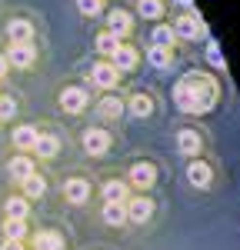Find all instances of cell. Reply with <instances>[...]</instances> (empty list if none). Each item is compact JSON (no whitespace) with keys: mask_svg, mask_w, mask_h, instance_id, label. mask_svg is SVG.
<instances>
[{"mask_svg":"<svg viewBox=\"0 0 240 250\" xmlns=\"http://www.w3.org/2000/svg\"><path fill=\"white\" fill-rule=\"evenodd\" d=\"M7 67H30L34 60H37V47L34 43H10V50H7Z\"/></svg>","mask_w":240,"mask_h":250,"instance_id":"6da1fadb","label":"cell"},{"mask_svg":"<svg viewBox=\"0 0 240 250\" xmlns=\"http://www.w3.org/2000/svg\"><path fill=\"white\" fill-rule=\"evenodd\" d=\"M107 147H110V134H107V130H100V127L83 130V150H87L90 157L107 154Z\"/></svg>","mask_w":240,"mask_h":250,"instance_id":"7a4b0ae2","label":"cell"},{"mask_svg":"<svg viewBox=\"0 0 240 250\" xmlns=\"http://www.w3.org/2000/svg\"><path fill=\"white\" fill-rule=\"evenodd\" d=\"M90 80L97 83L100 90H114L120 83V74L114 70V63H94L90 67Z\"/></svg>","mask_w":240,"mask_h":250,"instance_id":"3957f363","label":"cell"},{"mask_svg":"<svg viewBox=\"0 0 240 250\" xmlns=\"http://www.w3.org/2000/svg\"><path fill=\"white\" fill-rule=\"evenodd\" d=\"M130 184L140 187V190H150V187L157 184V167L147 164V160H143V164H134V167H130Z\"/></svg>","mask_w":240,"mask_h":250,"instance_id":"277c9868","label":"cell"},{"mask_svg":"<svg viewBox=\"0 0 240 250\" xmlns=\"http://www.w3.org/2000/svg\"><path fill=\"white\" fill-rule=\"evenodd\" d=\"M174 34H177V37H183V40H197V37H203L207 30H203L200 17L183 14V17H177V23H174Z\"/></svg>","mask_w":240,"mask_h":250,"instance_id":"5b68a950","label":"cell"},{"mask_svg":"<svg viewBox=\"0 0 240 250\" xmlns=\"http://www.w3.org/2000/svg\"><path fill=\"white\" fill-rule=\"evenodd\" d=\"M60 107H63L67 114H80V110L87 107V90H83V87H63V90H60Z\"/></svg>","mask_w":240,"mask_h":250,"instance_id":"8992f818","label":"cell"},{"mask_svg":"<svg viewBox=\"0 0 240 250\" xmlns=\"http://www.w3.org/2000/svg\"><path fill=\"white\" fill-rule=\"evenodd\" d=\"M110 63H114V70H117V74H127V70H134V67H137V50H134L130 43H120L117 50L110 54Z\"/></svg>","mask_w":240,"mask_h":250,"instance_id":"52a82bcc","label":"cell"},{"mask_svg":"<svg viewBox=\"0 0 240 250\" xmlns=\"http://www.w3.org/2000/svg\"><path fill=\"white\" fill-rule=\"evenodd\" d=\"M123 210H127V220H134V224H143V220H150V213H154V204H150L147 197H134V200H127V204H123Z\"/></svg>","mask_w":240,"mask_h":250,"instance_id":"ba28073f","label":"cell"},{"mask_svg":"<svg viewBox=\"0 0 240 250\" xmlns=\"http://www.w3.org/2000/svg\"><path fill=\"white\" fill-rule=\"evenodd\" d=\"M63 197H67L70 204H87V200H90V184L80 180V177H70V180L63 184Z\"/></svg>","mask_w":240,"mask_h":250,"instance_id":"9c48e42d","label":"cell"},{"mask_svg":"<svg viewBox=\"0 0 240 250\" xmlns=\"http://www.w3.org/2000/svg\"><path fill=\"white\" fill-rule=\"evenodd\" d=\"M7 40L10 43H34V27L27 20H10L7 23Z\"/></svg>","mask_w":240,"mask_h":250,"instance_id":"30bf717a","label":"cell"},{"mask_svg":"<svg viewBox=\"0 0 240 250\" xmlns=\"http://www.w3.org/2000/svg\"><path fill=\"white\" fill-rule=\"evenodd\" d=\"M30 150H37L40 160H50V157H57L60 140L54 134H37V140H34V147H30Z\"/></svg>","mask_w":240,"mask_h":250,"instance_id":"8fae6325","label":"cell"},{"mask_svg":"<svg viewBox=\"0 0 240 250\" xmlns=\"http://www.w3.org/2000/svg\"><path fill=\"white\" fill-rule=\"evenodd\" d=\"M107 23H110V34H114V37H127L134 20H130L127 10H120V7H117V10H110V14H107Z\"/></svg>","mask_w":240,"mask_h":250,"instance_id":"7c38bea8","label":"cell"},{"mask_svg":"<svg viewBox=\"0 0 240 250\" xmlns=\"http://www.w3.org/2000/svg\"><path fill=\"white\" fill-rule=\"evenodd\" d=\"M177 150L183 157H197L200 154V137H197V130H180V134H177Z\"/></svg>","mask_w":240,"mask_h":250,"instance_id":"4fadbf2b","label":"cell"},{"mask_svg":"<svg viewBox=\"0 0 240 250\" xmlns=\"http://www.w3.org/2000/svg\"><path fill=\"white\" fill-rule=\"evenodd\" d=\"M100 193H103L107 204H127V184L123 180H107L100 187Z\"/></svg>","mask_w":240,"mask_h":250,"instance_id":"5bb4252c","label":"cell"},{"mask_svg":"<svg viewBox=\"0 0 240 250\" xmlns=\"http://www.w3.org/2000/svg\"><path fill=\"white\" fill-rule=\"evenodd\" d=\"M34 250H63V237L54 230H37L34 233Z\"/></svg>","mask_w":240,"mask_h":250,"instance_id":"9a60e30c","label":"cell"},{"mask_svg":"<svg viewBox=\"0 0 240 250\" xmlns=\"http://www.w3.org/2000/svg\"><path fill=\"white\" fill-rule=\"evenodd\" d=\"M210 177H214V173H210V167H207L203 160H194V164L187 167V180H190L194 187H207V184H210Z\"/></svg>","mask_w":240,"mask_h":250,"instance_id":"2e32d148","label":"cell"},{"mask_svg":"<svg viewBox=\"0 0 240 250\" xmlns=\"http://www.w3.org/2000/svg\"><path fill=\"white\" fill-rule=\"evenodd\" d=\"M34 160H30V157H14V160H10V177H14V180H17V184H23V180H27V177H34Z\"/></svg>","mask_w":240,"mask_h":250,"instance_id":"e0dca14e","label":"cell"},{"mask_svg":"<svg viewBox=\"0 0 240 250\" xmlns=\"http://www.w3.org/2000/svg\"><path fill=\"white\" fill-rule=\"evenodd\" d=\"M97 114L103 117V120H117V117L123 114V100H120V97H103L97 104Z\"/></svg>","mask_w":240,"mask_h":250,"instance_id":"ac0fdd59","label":"cell"},{"mask_svg":"<svg viewBox=\"0 0 240 250\" xmlns=\"http://www.w3.org/2000/svg\"><path fill=\"white\" fill-rule=\"evenodd\" d=\"M123 107H130V114H134V117H150L154 100H150L147 94H134V97H130V104H123Z\"/></svg>","mask_w":240,"mask_h":250,"instance_id":"d6986e66","label":"cell"},{"mask_svg":"<svg viewBox=\"0 0 240 250\" xmlns=\"http://www.w3.org/2000/svg\"><path fill=\"white\" fill-rule=\"evenodd\" d=\"M103 220H107L110 227H123V224H127V210H123V204H103Z\"/></svg>","mask_w":240,"mask_h":250,"instance_id":"ffe728a7","label":"cell"},{"mask_svg":"<svg viewBox=\"0 0 240 250\" xmlns=\"http://www.w3.org/2000/svg\"><path fill=\"white\" fill-rule=\"evenodd\" d=\"M137 10L143 20H157L163 14V0H137Z\"/></svg>","mask_w":240,"mask_h":250,"instance_id":"44dd1931","label":"cell"},{"mask_svg":"<svg viewBox=\"0 0 240 250\" xmlns=\"http://www.w3.org/2000/svg\"><path fill=\"white\" fill-rule=\"evenodd\" d=\"M34 140H37V130H34V127H27V124L14 130V144H17L20 150H30V147H34Z\"/></svg>","mask_w":240,"mask_h":250,"instance_id":"7402d4cb","label":"cell"},{"mask_svg":"<svg viewBox=\"0 0 240 250\" xmlns=\"http://www.w3.org/2000/svg\"><path fill=\"white\" fill-rule=\"evenodd\" d=\"M3 210L10 220H23L27 217V197H10L7 204H3Z\"/></svg>","mask_w":240,"mask_h":250,"instance_id":"603a6c76","label":"cell"},{"mask_svg":"<svg viewBox=\"0 0 240 250\" xmlns=\"http://www.w3.org/2000/svg\"><path fill=\"white\" fill-rule=\"evenodd\" d=\"M43 190H47V184H43V177H37V173L23 180V197H27V200H34V197H43Z\"/></svg>","mask_w":240,"mask_h":250,"instance_id":"cb8c5ba5","label":"cell"},{"mask_svg":"<svg viewBox=\"0 0 240 250\" xmlns=\"http://www.w3.org/2000/svg\"><path fill=\"white\" fill-rule=\"evenodd\" d=\"M3 237H7V240H23V237H27V224L7 217V220H3Z\"/></svg>","mask_w":240,"mask_h":250,"instance_id":"d4e9b609","label":"cell"},{"mask_svg":"<svg viewBox=\"0 0 240 250\" xmlns=\"http://www.w3.org/2000/svg\"><path fill=\"white\" fill-rule=\"evenodd\" d=\"M174 40H177V34H174V27H154V47H174Z\"/></svg>","mask_w":240,"mask_h":250,"instance_id":"484cf974","label":"cell"},{"mask_svg":"<svg viewBox=\"0 0 240 250\" xmlns=\"http://www.w3.org/2000/svg\"><path fill=\"white\" fill-rule=\"evenodd\" d=\"M147 57H150L154 67H170V60H174L167 47H150V50H147Z\"/></svg>","mask_w":240,"mask_h":250,"instance_id":"4316f807","label":"cell"},{"mask_svg":"<svg viewBox=\"0 0 240 250\" xmlns=\"http://www.w3.org/2000/svg\"><path fill=\"white\" fill-rule=\"evenodd\" d=\"M117 47H120V37H114L110 30H107V34H100V37H97V50H100V54H107V57H110V54H114Z\"/></svg>","mask_w":240,"mask_h":250,"instance_id":"83f0119b","label":"cell"},{"mask_svg":"<svg viewBox=\"0 0 240 250\" xmlns=\"http://www.w3.org/2000/svg\"><path fill=\"white\" fill-rule=\"evenodd\" d=\"M77 10L83 17H97L100 10H103V0H77Z\"/></svg>","mask_w":240,"mask_h":250,"instance_id":"f1b7e54d","label":"cell"},{"mask_svg":"<svg viewBox=\"0 0 240 250\" xmlns=\"http://www.w3.org/2000/svg\"><path fill=\"white\" fill-rule=\"evenodd\" d=\"M17 114V100H14V97H0V120H7V117H14Z\"/></svg>","mask_w":240,"mask_h":250,"instance_id":"f546056e","label":"cell"},{"mask_svg":"<svg viewBox=\"0 0 240 250\" xmlns=\"http://www.w3.org/2000/svg\"><path fill=\"white\" fill-rule=\"evenodd\" d=\"M207 60H210L214 67H223V57H220V47H217V43H214V40L207 43Z\"/></svg>","mask_w":240,"mask_h":250,"instance_id":"4dcf8cb0","label":"cell"},{"mask_svg":"<svg viewBox=\"0 0 240 250\" xmlns=\"http://www.w3.org/2000/svg\"><path fill=\"white\" fill-rule=\"evenodd\" d=\"M0 250H23V240H3Z\"/></svg>","mask_w":240,"mask_h":250,"instance_id":"1f68e13d","label":"cell"},{"mask_svg":"<svg viewBox=\"0 0 240 250\" xmlns=\"http://www.w3.org/2000/svg\"><path fill=\"white\" fill-rule=\"evenodd\" d=\"M7 70H10V67H7V60L0 57V77H3V74H7Z\"/></svg>","mask_w":240,"mask_h":250,"instance_id":"d6a6232c","label":"cell"},{"mask_svg":"<svg viewBox=\"0 0 240 250\" xmlns=\"http://www.w3.org/2000/svg\"><path fill=\"white\" fill-rule=\"evenodd\" d=\"M177 3H180V7H190V3H194V0H177Z\"/></svg>","mask_w":240,"mask_h":250,"instance_id":"836d02e7","label":"cell"}]
</instances>
